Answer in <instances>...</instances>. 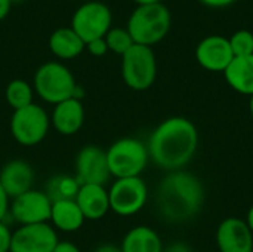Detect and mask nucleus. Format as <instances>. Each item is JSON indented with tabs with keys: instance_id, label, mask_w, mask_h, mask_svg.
<instances>
[{
	"instance_id": "nucleus-13",
	"label": "nucleus",
	"mask_w": 253,
	"mask_h": 252,
	"mask_svg": "<svg viewBox=\"0 0 253 252\" xmlns=\"http://www.w3.org/2000/svg\"><path fill=\"white\" fill-rule=\"evenodd\" d=\"M194 55L199 65L212 73H224L234 59L228 39L218 34L202 39L196 46Z\"/></svg>"
},
{
	"instance_id": "nucleus-33",
	"label": "nucleus",
	"mask_w": 253,
	"mask_h": 252,
	"mask_svg": "<svg viewBox=\"0 0 253 252\" xmlns=\"http://www.w3.org/2000/svg\"><path fill=\"white\" fill-rule=\"evenodd\" d=\"M93 252H123L120 247L114 245V244H102L99 247H96Z\"/></svg>"
},
{
	"instance_id": "nucleus-37",
	"label": "nucleus",
	"mask_w": 253,
	"mask_h": 252,
	"mask_svg": "<svg viewBox=\"0 0 253 252\" xmlns=\"http://www.w3.org/2000/svg\"><path fill=\"white\" fill-rule=\"evenodd\" d=\"M10 1H12V4H13V3H18V1H21V0H10Z\"/></svg>"
},
{
	"instance_id": "nucleus-12",
	"label": "nucleus",
	"mask_w": 253,
	"mask_h": 252,
	"mask_svg": "<svg viewBox=\"0 0 253 252\" xmlns=\"http://www.w3.org/2000/svg\"><path fill=\"white\" fill-rule=\"evenodd\" d=\"M76 180L82 184L105 186L111 172L107 162V151L98 146L83 147L76 157Z\"/></svg>"
},
{
	"instance_id": "nucleus-30",
	"label": "nucleus",
	"mask_w": 253,
	"mask_h": 252,
	"mask_svg": "<svg viewBox=\"0 0 253 252\" xmlns=\"http://www.w3.org/2000/svg\"><path fill=\"white\" fill-rule=\"evenodd\" d=\"M163 252H193L191 248L184 244V242H173L170 245H168L166 248H163Z\"/></svg>"
},
{
	"instance_id": "nucleus-32",
	"label": "nucleus",
	"mask_w": 253,
	"mask_h": 252,
	"mask_svg": "<svg viewBox=\"0 0 253 252\" xmlns=\"http://www.w3.org/2000/svg\"><path fill=\"white\" fill-rule=\"evenodd\" d=\"M12 9V1L10 0H0V21H3Z\"/></svg>"
},
{
	"instance_id": "nucleus-21",
	"label": "nucleus",
	"mask_w": 253,
	"mask_h": 252,
	"mask_svg": "<svg viewBox=\"0 0 253 252\" xmlns=\"http://www.w3.org/2000/svg\"><path fill=\"white\" fill-rule=\"evenodd\" d=\"M120 248L123 252H163V244L154 229L136 226L125 235Z\"/></svg>"
},
{
	"instance_id": "nucleus-22",
	"label": "nucleus",
	"mask_w": 253,
	"mask_h": 252,
	"mask_svg": "<svg viewBox=\"0 0 253 252\" xmlns=\"http://www.w3.org/2000/svg\"><path fill=\"white\" fill-rule=\"evenodd\" d=\"M79 189H80V183L76 180V177H71V175H55V177H52L47 181L44 193L47 195L50 202L76 201Z\"/></svg>"
},
{
	"instance_id": "nucleus-27",
	"label": "nucleus",
	"mask_w": 253,
	"mask_h": 252,
	"mask_svg": "<svg viewBox=\"0 0 253 252\" xmlns=\"http://www.w3.org/2000/svg\"><path fill=\"white\" fill-rule=\"evenodd\" d=\"M12 244V232L4 224V221H0V252H10Z\"/></svg>"
},
{
	"instance_id": "nucleus-1",
	"label": "nucleus",
	"mask_w": 253,
	"mask_h": 252,
	"mask_svg": "<svg viewBox=\"0 0 253 252\" xmlns=\"http://www.w3.org/2000/svg\"><path fill=\"white\" fill-rule=\"evenodd\" d=\"M197 147V128L182 116H173L159 123L147 144L150 160L166 172L184 169L196 156Z\"/></svg>"
},
{
	"instance_id": "nucleus-8",
	"label": "nucleus",
	"mask_w": 253,
	"mask_h": 252,
	"mask_svg": "<svg viewBox=\"0 0 253 252\" xmlns=\"http://www.w3.org/2000/svg\"><path fill=\"white\" fill-rule=\"evenodd\" d=\"M110 211L120 217L138 214L148 201V187L141 177L119 178L108 189Z\"/></svg>"
},
{
	"instance_id": "nucleus-10",
	"label": "nucleus",
	"mask_w": 253,
	"mask_h": 252,
	"mask_svg": "<svg viewBox=\"0 0 253 252\" xmlns=\"http://www.w3.org/2000/svg\"><path fill=\"white\" fill-rule=\"evenodd\" d=\"M52 202L42 190H28L12 199L10 215L21 226L42 224L50 221Z\"/></svg>"
},
{
	"instance_id": "nucleus-17",
	"label": "nucleus",
	"mask_w": 253,
	"mask_h": 252,
	"mask_svg": "<svg viewBox=\"0 0 253 252\" xmlns=\"http://www.w3.org/2000/svg\"><path fill=\"white\" fill-rule=\"evenodd\" d=\"M50 123L61 135L77 134L84 123V107L82 100L70 98L53 107Z\"/></svg>"
},
{
	"instance_id": "nucleus-23",
	"label": "nucleus",
	"mask_w": 253,
	"mask_h": 252,
	"mask_svg": "<svg viewBox=\"0 0 253 252\" xmlns=\"http://www.w3.org/2000/svg\"><path fill=\"white\" fill-rule=\"evenodd\" d=\"M33 95H34V89L28 82L22 79H15L9 82L4 91L6 101L13 108V111L33 104Z\"/></svg>"
},
{
	"instance_id": "nucleus-11",
	"label": "nucleus",
	"mask_w": 253,
	"mask_h": 252,
	"mask_svg": "<svg viewBox=\"0 0 253 252\" xmlns=\"http://www.w3.org/2000/svg\"><path fill=\"white\" fill-rule=\"evenodd\" d=\"M59 239L49 223L21 226L12 233L10 252H53Z\"/></svg>"
},
{
	"instance_id": "nucleus-29",
	"label": "nucleus",
	"mask_w": 253,
	"mask_h": 252,
	"mask_svg": "<svg viewBox=\"0 0 253 252\" xmlns=\"http://www.w3.org/2000/svg\"><path fill=\"white\" fill-rule=\"evenodd\" d=\"M53 252H82L79 250V247H76L74 244L68 242V241H59L58 245L55 247Z\"/></svg>"
},
{
	"instance_id": "nucleus-25",
	"label": "nucleus",
	"mask_w": 253,
	"mask_h": 252,
	"mask_svg": "<svg viewBox=\"0 0 253 252\" xmlns=\"http://www.w3.org/2000/svg\"><path fill=\"white\" fill-rule=\"evenodd\" d=\"M230 46L234 56L253 55V33L249 30H237L230 39Z\"/></svg>"
},
{
	"instance_id": "nucleus-31",
	"label": "nucleus",
	"mask_w": 253,
	"mask_h": 252,
	"mask_svg": "<svg viewBox=\"0 0 253 252\" xmlns=\"http://www.w3.org/2000/svg\"><path fill=\"white\" fill-rule=\"evenodd\" d=\"M200 1L209 7H225V6L234 3L236 0H200Z\"/></svg>"
},
{
	"instance_id": "nucleus-20",
	"label": "nucleus",
	"mask_w": 253,
	"mask_h": 252,
	"mask_svg": "<svg viewBox=\"0 0 253 252\" xmlns=\"http://www.w3.org/2000/svg\"><path fill=\"white\" fill-rule=\"evenodd\" d=\"M50 223L53 229L65 233H73L82 229L84 217L76 201H58L52 202Z\"/></svg>"
},
{
	"instance_id": "nucleus-14",
	"label": "nucleus",
	"mask_w": 253,
	"mask_h": 252,
	"mask_svg": "<svg viewBox=\"0 0 253 252\" xmlns=\"http://www.w3.org/2000/svg\"><path fill=\"white\" fill-rule=\"evenodd\" d=\"M216 245L219 252H253V233L245 220L228 217L216 229Z\"/></svg>"
},
{
	"instance_id": "nucleus-9",
	"label": "nucleus",
	"mask_w": 253,
	"mask_h": 252,
	"mask_svg": "<svg viewBox=\"0 0 253 252\" xmlns=\"http://www.w3.org/2000/svg\"><path fill=\"white\" fill-rule=\"evenodd\" d=\"M113 15L110 7L102 1H86L77 7L71 19V28L79 37L89 43L95 39H102L110 31Z\"/></svg>"
},
{
	"instance_id": "nucleus-19",
	"label": "nucleus",
	"mask_w": 253,
	"mask_h": 252,
	"mask_svg": "<svg viewBox=\"0 0 253 252\" xmlns=\"http://www.w3.org/2000/svg\"><path fill=\"white\" fill-rule=\"evenodd\" d=\"M49 49L59 59H73L86 49V43L71 27H61L50 34Z\"/></svg>"
},
{
	"instance_id": "nucleus-6",
	"label": "nucleus",
	"mask_w": 253,
	"mask_h": 252,
	"mask_svg": "<svg viewBox=\"0 0 253 252\" xmlns=\"http://www.w3.org/2000/svg\"><path fill=\"white\" fill-rule=\"evenodd\" d=\"M122 77L133 91L150 89L157 77V59L153 48L133 45L122 56Z\"/></svg>"
},
{
	"instance_id": "nucleus-15",
	"label": "nucleus",
	"mask_w": 253,
	"mask_h": 252,
	"mask_svg": "<svg viewBox=\"0 0 253 252\" xmlns=\"http://www.w3.org/2000/svg\"><path fill=\"white\" fill-rule=\"evenodd\" d=\"M33 183L34 169L22 159H13L4 163L0 171V184L10 199L31 190Z\"/></svg>"
},
{
	"instance_id": "nucleus-24",
	"label": "nucleus",
	"mask_w": 253,
	"mask_h": 252,
	"mask_svg": "<svg viewBox=\"0 0 253 252\" xmlns=\"http://www.w3.org/2000/svg\"><path fill=\"white\" fill-rule=\"evenodd\" d=\"M104 39H105L108 50H111V52H114V53H117L120 56H123L135 45V42L130 37L129 31L126 28H119V27H116V28L111 27Z\"/></svg>"
},
{
	"instance_id": "nucleus-18",
	"label": "nucleus",
	"mask_w": 253,
	"mask_h": 252,
	"mask_svg": "<svg viewBox=\"0 0 253 252\" xmlns=\"http://www.w3.org/2000/svg\"><path fill=\"white\" fill-rule=\"evenodd\" d=\"M224 77L236 92L253 97V55L234 56L224 71Z\"/></svg>"
},
{
	"instance_id": "nucleus-26",
	"label": "nucleus",
	"mask_w": 253,
	"mask_h": 252,
	"mask_svg": "<svg viewBox=\"0 0 253 252\" xmlns=\"http://www.w3.org/2000/svg\"><path fill=\"white\" fill-rule=\"evenodd\" d=\"M86 49L93 56H104L108 52V48H107V43H105L104 37L102 39H95V40L86 43Z\"/></svg>"
},
{
	"instance_id": "nucleus-35",
	"label": "nucleus",
	"mask_w": 253,
	"mask_h": 252,
	"mask_svg": "<svg viewBox=\"0 0 253 252\" xmlns=\"http://www.w3.org/2000/svg\"><path fill=\"white\" fill-rule=\"evenodd\" d=\"M138 6H145V4H156V3H162V0H133Z\"/></svg>"
},
{
	"instance_id": "nucleus-28",
	"label": "nucleus",
	"mask_w": 253,
	"mask_h": 252,
	"mask_svg": "<svg viewBox=\"0 0 253 252\" xmlns=\"http://www.w3.org/2000/svg\"><path fill=\"white\" fill-rule=\"evenodd\" d=\"M10 198L7 196V193L4 192V189L0 184V221H4L9 209H10Z\"/></svg>"
},
{
	"instance_id": "nucleus-2",
	"label": "nucleus",
	"mask_w": 253,
	"mask_h": 252,
	"mask_svg": "<svg viewBox=\"0 0 253 252\" xmlns=\"http://www.w3.org/2000/svg\"><path fill=\"white\" fill-rule=\"evenodd\" d=\"M206 201L202 181L184 169L168 172L159 183L156 205L160 217L172 224L188 223L196 218Z\"/></svg>"
},
{
	"instance_id": "nucleus-3",
	"label": "nucleus",
	"mask_w": 253,
	"mask_h": 252,
	"mask_svg": "<svg viewBox=\"0 0 253 252\" xmlns=\"http://www.w3.org/2000/svg\"><path fill=\"white\" fill-rule=\"evenodd\" d=\"M172 27V15L166 4H145L138 6L129 16L126 30L133 39L135 45L153 48L160 43Z\"/></svg>"
},
{
	"instance_id": "nucleus-7",
	"label": "nucleus",
	"mask_w": 253,
	"mask_h": 252,
	"mask_svg": "<svg viewBox=\"0 0 253 252\" xmlns=\"http://www.w3.org/2000/svg\"><path fill=\"white\" fill-rule=\"evenodd\" d=\"M50 128V117L46 110L37 104H30L15 110L10 117V132L15 141L25 147L40 144Z\"/></svg>"
},
{
	"instance_id": "nucleus-16",
	"label": "nucleus",
	"mask_w": 253,
	"mask_h": 252,
	"mask_svg": "<svg viewBox=\"0 0 253 252\" xmlns=\"http://www.w3.org/2000/svg\"><path fill=\"white\" fill-rule=\"evenodd\" d=\"M76 203L83 212L84 220H101L110 211V198L105 186L82 184L76 196Z\"/></svg>"
},
{
	"instance_id": "nucleus-36",
	"label": "nucleus",
	"mask_w": 253,
	"mask_h": 252,
	"mask_svg": "<svg viewBox=\"0 0 253 252\" xmlns=\"http://www.w3.org/2000/svg\"><path fill=\"white\" fill-rule=\"evenodd\" d=\"M249 111H251V116L253 119V97H251V101H249Z\"/></svg>"
},
{
	"instance_id": "nucleus-4",
	"label": "nucleus",
	"mask_w": 253,
	"mask_h": 252,
	"mask_svg": "<svg viewBox=\"0 0 253 252\" xmlns=\"http://www.w3.org/2000/svg\"><path fill=\"white\" fill-rule=\"evenodd\" d=\"M77 86L73 73L58 61L42 64L34 74L36 94L43 101L53 105L74 98Z\"/></svg>"
},
{
	"instance_id": "nucleus-5",
	"label": "nucleus",
	"mask_w": 253,
	"mask_h": 252,
	"mask_svg": "<svg viewBox=\"0 0 253 252\" xmlns=\"http://www.w3.org/2000/svg\"><path fill=\"white\" fill-rule=\"evenodd\" d=\"M150 160L147 144L136 138H120L107 150V162L111 177L132 178L141 177Z\"/></svg>"
},
{
	"instance_id": "nucleus-34",
	"label": "nucleus",
	"mask_w": 253,
	"mask_h": 252,
	"mask_svg": "<svg viewBox=\"0 0 253 252\" xmlns=\"http://www.w3.org/2000/svg\"><path fill=\"white\" fill-rule=\"evenodd\" d=\"M245 221H246V224H248V227L251 229V232L253 233V205L249 208V211H248V214H246V218H245Z\"/></svg>"
}]
</instances>
